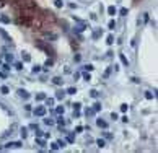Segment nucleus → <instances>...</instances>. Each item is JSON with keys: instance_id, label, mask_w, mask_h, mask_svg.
<instances>
[{"instance_id": "obj_1", "label": "nucleus", "mask_w": 158, "mask_h": 153, "mask_svg": "<svg viewBox=\"0 0 158 153\" xmlns=\"http://www.w3.org/2000/svg\"><path fill=\"white\" fill-rule=\"evenodd\" d=\"M34 112L38 114V116H42V114L46 112V109H44V108H38V109H34Z\"/></svg>"}, {"instance_id": "obj_2", "label": "nucleus", "mask_w": 158, "mask_h": 153, "mask_svg": "<svg viewBox=\"0 0 158 153\" xmlns=\"http://www.w3.org/2000/svg\"><path fill=\"white\" fill-rule=\"evenodd\" d=\"M18 93H20V96H23V98H28V96H29V95L26 93L25 90H20V91H18Z\"/></svg>"}, {"instance_id": "obj_3", "label": "nucleus", "mask_w": 158, "mask_h": 153, "mask_svg": "<svg viewBox=\"0 0 158 153\" xmlns=\"http://www.w3.org/2000/svg\"><path fill=\"white\" fill-rule=\"evenodd\" d=\"M98 125L100 127H108V124H106L104 121H101V119H98Z\"/></svg>"}, {"instance_id": "obj_4", "label": "nucleus", "mask_w": 158, "mask_h": 153, "mask_svg": "<svg viewBox=\"0 0 158 153\" xmlns=\"http://www.w3.org/2000/svg\"><path fill=\"white\" fill-rule=\"evenodd\" d=\"M108 11H109V15H116V8H114V7H109Z\"/></svg>"}, {"instance_id": "obj_5", "label": "nucleus", "mask_w": 158, "mask_h": 153, "mask_svg": "<svg viewBox=\"0 0 158 153\" xmlns=\"http://www.w3.org/2000/svg\"><path fill=\"white\" fill-rule=\"evenodd\" d=\"M121 60H122V64H124V65H129V62H127V59H126L124 56H121Z\"/></svg>"}, {"instance_id": "obj_6", "label": "nucleus", "mask_w": 158, "mask_h": 153, "mask_svg": "<svg viewBox=\"0 0 158 153\" xmlns=\"http://www.w3.org/2000/svg\"><path fill=\"white\" fill-rule=\"evenodd\" d=\"M0 20H2L3 23H8V21H10V18H7V16H0Z\"/></svg>"}, {"instance_id": "obj_7", "label": "nucleus", "mask_w": 158, "mask_h": 153, "mask_svg": "<svg viewBox=\"0 0 158 153\" xmlns=\"http://www.w3.org/2000/svg\"><path fill=\"white\" fill-rule=\"evenodd\" d=\"M96 143H98V147H104V140H98Z\"/></svg>"}, {"instance_id": "obj_8", "label": "nucleus", "mask_w": 158, "mask_h": 153, "mask_svg": "<svg viewBox=\"0 0 158 153\" xmlns=\"http://www.w3.org/2000/svg\"><path fill=\"white\" fill-rule=\"evenodd\" d=\"M109 28H111V29H114V28H116V23H114V21H111V23H109Z\"/></svg>"}, {"instance_id": "obj_9", "label": "nucleus", "mask_w": 158, "mask_h": 153, "mask_svg": "<svg viewBox=\"0 0 158 153\" xmlns=\"http://www.w3.org/2000/svg\"><path fill=\"white\" fill-rule=\"evenodd\" d=\"M67 93H69V95H74V93H75V88H69V91H67Z\"/></svg>"}, {"instance_id": "obj_10", "label": "nucleus", "mask_w": 158, "mask_h": 153, "mask_svg": "<svg viewBox=\"0 0 158 153\" xmlns=\"http://www.w3.org/2000/svg\"><path fill=\"white\" fill-rule=\"evenodd\" d=\"M121 15H127V10L126 8H121Z\"/></svg>"}, {"instance_id": "obj_11", "label": "nucleus", "mask_w": 158, "mask_h": 153, "mask_svg": "<svg viewBox=\"0 0 158 153\" xmlns=\"http://www.w3.org/2000/svg\"><path fill=\"white\" fill-rule=\"evenodd\" d=\"M2 93H8V88L7 87H2Z\"/></svg>"}, {"instance_id": "obj_12", "label": "nucleus", "mask_w": 158, "mask_h": 153, "mask_svg": "<svg viewBox=\"0 0 158 153\" xmlns=\"http://www.w3.org/2000/svg\"><path fill=\"white\" fill-rule=\"evenodd\" d=\"M91 96L96 98V96H98V91H95V90H93V91H91Z\"/></svg>"}]
</instances>
